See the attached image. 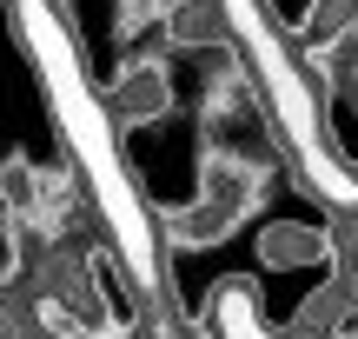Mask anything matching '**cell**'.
<instances>
[{
    "instance_id": "cell-1",
    "label": "cell",
    "mask_w": 358,
    "mask_h": 339,
    "mask_svg": "<svg viewBox=\"0 0 358 339\" xmlns=\"http://www.w3.org/2000/svg\"><path fill=\"white\" fill-rule=\"evenodd\" d=\"M166 106H173V80H166V67H159V60H133L127 74L106 87V113L127 120V127H153Z\"/></svg>"
},
{
    "instance_id": "cell-2",
    "label": "cell",
    "mask_w": 358,
    "mask_h": 339,
    "mask_svg": "<svg viewBox=\"0 0 358 339\" xmlns=\"http://www.w3.org/2000/svg\"><path fill=\"white\" fill-rule=\"evenodd\" d=\"M87 279H93V313H106V333H133L140 300H133V286H127V273H120V253L113 247H93L87 253Z\"/></svg>"
},
{
    "instance_id": "cell-3",
    "label": "cell",
    "mask_w": 358,
    "mask_h": 339,
    "mask_svg": "<svg viewBox=\"0 0 358 339\" xmlns=\"http://www.w3.org/2000/svg\"><path fill=\"white\" fill-rule=\"evenodd\" d=\"M319 7H325V0H266V13L285 27V34H306V27L319 20Z\"/></svg>"
},
{
    "instance_id": "cell-4",
    "label": "cell",
    "mask_w": 358,
    "mask_h": 339,
    "mask_svg": "<svg viewBox=\"0 0 358 339\" xmlns=\"http://www.w3.org/2000/svg\"><path fill=\"white\" fill-rule=\"evenodd\" d=\"M352 20H358V13H352Z\"/></svg>"
}]
</instances>
